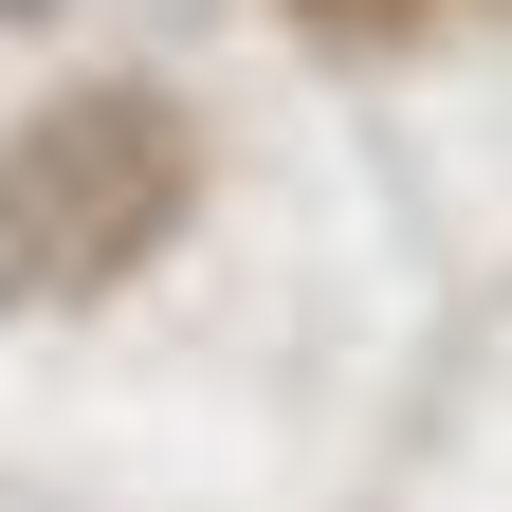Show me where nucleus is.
Wrapping results in <instances>:
<instances>
[{
    "label": "nucleus",
    "instance_id": "nucleus-1",
    "mask_svg": "<svg viewBox=\"0 0 512 512\" xmlns=\"http://www.w3.org/2000/svg\"><path fill=\"white\" fill-rule=\"evenodd\" d=\"M202 202V128L165 92H74L0 147V293H110Z\"/></svg>",
    "mask_w": 512,
    "mask_h": 512
},
{
    "label": "nucleus",
    "instance_id": "nucleus-2",
    "mask_svg": "<svg viewBox=\"0 0 512 512\" xmlns=\"http://www.w3.org/2000/svg\"><path fill=\"white\" fill-rule=\"evenodd\" d=\"M311 37H421V19H458V0H293Z\"/></svg>",
    "mask_w": 512,
    "mask_h": 512
}]
</instances>
